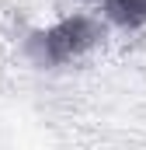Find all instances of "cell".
Segmentation results:
<instances>
[{
	"label": "cell",
	"mask_w": 146,
	"mask_h": 150,
	"mask_svg": "<svg viewBox=\"0 0 146 150\" xmlns=\"http://www.w3.org/2000/svg\"><path fill=\"white\" fill-rule=\"evenodd\" d=\"M101 42V21L91 14H70L52 21L49 28H38L28 38V59L35 67H70L80 56H87Z\"/></svg>",
	"instance_id": "cell-1"
},
{
	"label": "cell",
	"mask_w": 146,
	"mask_h": 150,
	"mask_svg": "<svg viewBox=\"0 0 146 150\" xmlns=\"http://www.w3.org/2000/svg\"><path fill=\"white\" fill-rule=\"evenodd\" d=\"M101 11L118 28H146V0H101Z\"/></svg>",
	"instance_id": "cell-2"
}]
</instances>
